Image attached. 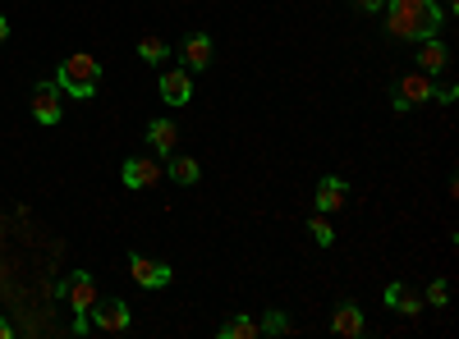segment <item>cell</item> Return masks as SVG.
<instances>
[{
    "mask_svg": "<svg viewBox=\"0 0 459 339\" xmlns=\"http://www.w3.org/2000/svg\"><path fill=\"white\" fill-rule=\"evenodd\" d=\"M359 10H386V0H359Z\"/></svg>",
    "mask_w": 459,
    "mask_h": 339,
    "instance_id": "obj_22",
    "label": "cell"
},
{
    "mask_svg": "<svg viewBox=\"0 0 459 339\" xmlns=\"http://www.w3.org/2000/svg\"><path fill=\"white\" fill-rule=\"evenodd\" d=\"M5 37H10V19H5V14H0V42H5Z\"/></svg>",
    "mask_w": 459,
    "mask_h": 339,
    "instance_id": "obj_24",
    "label": "cell"
},
{
    "mask_svg": "<svg viewBox=\"0 0 459 339\" xmlns=\"http://www.w3.org/2000/svg\"><path fill=\"white\" fill-rule=\"evenodd\" d=\"M253 335H257V321H248V317H230L221 326V339H253Z\"/></svg>",
    "mask_w": 459,
    "mask_h": 339,
    "instance_id": "obj_18",
    "label": "cell"
},
{
    "mask_svg": "<svg viewBox=\"0 0 459 339\" xmlns=\"http://www.w3.org/2000/svg\"><path fill=\"white\" fill-rule=\"evenodd\" d=\"M285 330H290V317L285 312H266L262 326H257V335H285Z\"/></svg>",
    "mask_w": 459,
    "mask_h": 339,
    "instance_id": "obj_19",
    "label": "cell"
},
{
    "mask_svg": "<svg viewBox=\"0 0 459 339\" xmlns=\"http://www.w3.org/2000/svg\"><path fill=\"white\" fill-rule=\"evenodd\" d=\"M344 198H350V183H344L340 174H326V179L317 183V216L340 211V207H344Z\"/></svg>",
    "mask_w": 459,
    "mask_h": 339,
    "instance_id": "obj_11",
    "label": "cell"
},
{
    "mask_svg": "<svg viewBox=\"0 0 459 339\" xmlns=\"http://www.w3.org/2000/svg\"><path fill=\"white\" fill-rule=\"evenodd\" d=\"M386 308L413 317V312H423V298H418L413 289H404V284H386Z\"/></svg>",
    "mask_w": 459,
    "mask_h": 339,
    "instance_id": "obj_14",
    "label": "cell"
},
{
    "mask_svg": "<svg viewBox=\"0 0 459 339\" xmlns=\"http://www.w3.org/2000/svg\"><path fill=\"white\" fill-rule=\"evenodd\" d=\"M157 88H161V101L166 106H188V101H194V73H188L184 64L179 69H166Z\"/></svg>",
    "mask_w": 459,
    "mask_h": 339,
    "instance_id": "obj_8",
    "label": "cell"
},
{
    "mask_svg": "<svg viewBox=\"0 0 459 339\" xmlns=\"http://www.w3.org/2000/svg\"><path fill=\"white\" fill-rule=\"evenodd\" d=\"M175 142H179V129H175L170 120H152V124H147V147H152L157 157H170Z\"/></svg>",
    "mask_w": 459,
    "mask_h": 339,
    "instance_id": "obj_12",
    "label": "cell"
},
{
    "mask_svg": "<svg viewBox=\"0 0 459 339\" xmlns=\"http://www.w3.org/2000/svg\"><path fill=\"white\" fill-rule=\"evenodd\" d=\"M331 330L335 335H363V312H359V303H340L335 308V317H331Z\"/></svg>",
    "mask_w": 459,
    "mask_h": 339,
    "instance_id": "obj_13",
    "label": "cell"
},
{
    "mask_svg": "<svg viewBox=\"0 0 459 339\" xmlns=\"http://www.w3.org/2000/svg\"><path fill=\"white\" fill-rule=\"evenodd\" d=\"M432 73H423V69H418V73H404V79L395 83V92H391V106L395 110H413V106H423V101H432Z\"/></svg>",
    "mask_w": 459,
    "mask_h": 339,
    "instance_id": "obj_6",
    "label": "cell"
},
{
    "mask_svg": "<svg viewBox=\"0 0 459 339\" xmlns=\"http://www.w3.org/2000/svg\"><path fill=\"white\" fill-rule=\"evenodd\" d=\"M386 5H391L386 28L400 42H428V37H437V28L446 19L437 0H386Z\"/></svg>",
    "mask_w": 459,
    "mask_h": 339,
    "instance_id": "obj_1",
    "label": "cell"
},
{
    "mask_svg": "<svg viewBox=\"0 0 459 339\" xmlns=\"http://www.w3.org/2000/svg\"><path fill=\"white\" fill-rule=\"evenodd\" d=\"M308 234H313L322 248H331V243H335V230H331V225H326L322 216H313V220H308Z\"/></svg>",
    "mask_w": 459,
    "mask_h": 339,
    "instance_id": "obj_20",
    "label": "cell"
},
{
    "mask_svg": "<svg viewBox=\"0 0 459 339\" xmlns=\"http://www.w3.org/2000/svg\"><path fill=\"white\" fill-rule=\"evenodd\" d=\"M28 110H32L37 124H60V115H65V92H60L56 83H37V88L28 92Z\"/></svg>",
    "mask_w": 459,
    "mask_h": 339,
    "instance_id": "obj_5",
    "label": "cell"
},
{
    "mask_svg": "<svg viewBox=\"0 0 459 339\" xmlns=\"http://www.w3.org/2000/svg\"><path fill=\"white\" fill-rule=\"evenodd\" d=\"M138 55H143L147 64H166V60H170V47L161 42V37H143V42H138Z\"/></svg>",
    "mask_w": 459,
    "mask_h": 339,
    "instance_id": "obj_17",
    "label": "cell"
},
{
    "mask_svg": "<svg viewBox=\"0 0 459 339\" xmlns=\"http://www.w3.org/2000/svg\"><path fill=\"white\" fill-rule=\"evenodd\" d=\"M60 298H65V308L79 317V321H88V308L97 303V284H92V275L88 271H69L65 275V284H60Z\"/></svg>",
    "mask_w": 459,
    "mask_h": 339,
    "instance_id": "obj_3",
    "label": "cell"
},
{
    "mask_svg": "<svg viewBox=\"0 0 459 339\" xmlns=\"http://www.w3.org/2000/svg\"><path fill=\"white\" fill-rule=\"evenodd\" d=\"M446 298H450V284H446V280H437V284L428 289V298H423V303H432V308H441V303H446Z\"/></svg>",
    "mask_w": 459,
    "mask_h": 339,
    "instance_id": "obj_21",
    "label": "cell"
},
{
    "mask_svg": "<svg viewBox=\"0 0 459 339\" xmlns=\"http://www.w3.org/2000/svg\"><path fill=\"white\" fill-rule=\"evenodd\" d=\"M179 64L194 73V69H212V32H188L184 47H179Z\"/></svg>",
    "mask_w": 459,
    "mask_h": 339,
    "instance_id": "obj_10",
    "label": "cell"
},
{
    "mask_svg": "<svg viewBox=\"0 0 459 339\" xmlns=\"http://www.w3.org/2000/svg\"><path fill=\"white\" fill-rule=\"evenodd\" d=\"M56 88H60L65 97H74V101H92L97 88H101V60H97L92 51L65 55L60 69H56Z\"/></svg>",
    "mask_w": 459,
    "mask_h": 339,
    "instance_id": "obj_2",
    "label": "cell"
},
{
    "mask_svg": "<svg viewBox=\"0 0 459 339\" xmlns=\"http://www.w3.org/2000/svg\"><path fill=\"white\" fill-rule=\"evenodd\" d=\"M0 339H14V326H10L5 317H0Z\"/></svg>",
    "mask_w": 459,
    "mask_h": 339,
    "instance_id": "obj_23",
    "label": "cell"
},
{
    "mask_svg": "<svg viewBox=\"0 0 459 339\" xmlns=\"http://www.w3.org/2000/svg\"><path fill=\"white\" fill-rule=\"evenodd\" d=\"M161 161H152V157H129L125 161V170H120V179H125V188H157L161 183Z\"/></svg>",
    "mask_w": 459,
    "mask_h": 339,
    "instance_id": "obj_9",
    "label": "cell"
},
{
    "mask_svg": "<svg viewBox=\"0 0 459 339\" xmlns=\"http://www.w3.org/2000/svg\"><path fill=\"white\" fill-rule=\"evenodd\" d=\"M166 174H170L175 183H184V188H188V183H198V179H203V165H198L194 157H175V152H170V165H166Z\"/></svg>",
    "mask_w": 459,
    "mask_h": 339,
    "instance_id": "obj_15",
    "label": "cell"
},
{
    "mask_svg": "<svg viewBox=\"0 0 459 339\" xmlns=\"http://www.w3.org/2000/svg\"><path fill=\"white\" fill-rule=\"evenodd\" d=\"M88 326H97V330H106V335H125L129 326H134V312H129V303L125 298H97V303L88 308Z\"/></svg>",
    "mask_w": 459,
    "mask_h": 339,
    "instance_id": "obj_4",
    "label": "cell"
},
{
    "mask_svg": "<svg viewBox=\"0 0 459 339\" xmlns=\"http://www.w3.org/2000/svg\"><path fill=\"white\" fill-rule=\"evenodd\" d=\"M446 47L437 42V37H428V42H423V51H418V69H423V73H441L446 69Z\"/></svg>",
    "mask_w": 459,
    "mask_h": 339,
    "instance_id": "obj_16",
    "label": "cell"
},
{
    "mask_svg": "<svg viewBox=\"0 0 459 339\" xmlns=\"http://www.w3.org/2000/svg\"><path fill=\"white\" fill-rule=\"evenodd\" d=\"M129 275L143 284V289H166L175 280V271L166 267V261L157 257H143V252H129Z\"/></svg>",
    "mask_w": 459,
    "mask_h": 339,
    "instance_id": "obj_7",
    "label": "cell"
}]
</instances>
